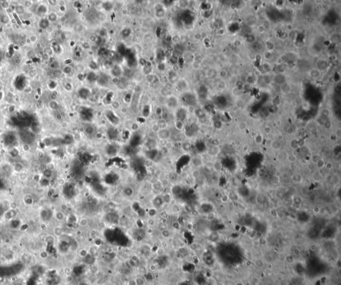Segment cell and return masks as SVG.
Masks as SVG:
<instances>
[{
  "mask_svg": "<svg viewBox=\"0 0 341 285\" xmlns=\"http://www.w3.org/2000/svg\"><path fill=\"white\" fill-rule=\"evenodd\" d=\"M181 101L185 105H187L189 107L193 106L194 101H195V98L194 96L190 93H184L183 95L181 96L180 98Z\"/></svg>",
  "mask_w": 341,
  "mask_h": 285,
  "instance_id": "1",
  "label": "cell"
},
{
  "mask_svg": "<svg viewBox=\"0 0 341 285\" xmlns=\"http://www.w3.org/2000/svg\"><path fill=\"white\" fill-rule=\"evenodd\" d=\"M179 99H178L175 96H174V95L169 96V97L167 98V99L166 100V105H167V108L169 109L170 110L177 109L178 108V106H179Z\"/></svg>",
  "mask_w": 341,
  "mask_h": 285,
  "instance_id": "2",
  "label": "cell"
},
{
  "mask_svg": "<svg viewBox=\"0 0 341 285\" xmlns=\"http://www.w3.org/2000/svg\"><path fill=\"white\" fill-rule=\"evenodd\" d=\"M97 82L101 86H105L109 84L110 81V77L108 75L105 73H101L97 76Z\"/></svg>",
  "mask_w": 341,
  "mask_h": 285,
  "instance_id": "3",
  "label": "cell"
},
{
  "mask_svg": "<svg viewBox=\"0 0 341 285\" xmlns=\"http://www.w3.org/2000/svg\"><path fill=\"white\" fill-rule=\"evenodd\" d=\"M158 137L161 140H168L171 136V132L168 128H162L157 133Z\"/></svg>",
  "mask_w": 341,
  "mask_h": 285,
  "instance_id": "4",
  "label": "cell"
},
{
  "mask_svg": "<svg viewBox=\"0 0 341 285\" xmlns=\"http://www.w3.org/2000/svg\"><path fill=\"white\" fill-rule=\"evenodd\" d=\"M175 117L176 120L183 122L185 120V119H186V117H187V111H186V109L182 108V107H180V108L178 107L175 111Z\"/></svg>",
  "mask_w": 341,
  "mask_h": 285,
  "instance_id": "5",
  "label": "cell"
},
{
  "mask_svg": "<svg viewBox=\"0 0 341 285\" xmlns=\"http://www.w3.org/2000/svg\"><path fill=\"white\" fill-rule=\"evenodd\" d=\"M106 117L108 119V120H109V121H110L112 124L113 125L118 124V123H119V118H118V117L113 113V111H107L106 113Z\"/></svg>",
  "mask_w": 341,
  "mask_h": 285,
  "instance_id": "6",
  "label": "cell"
},
{
  "mask_svg": "<svg viewBox=\"0 0 341 285\" xmlns=\"http://www.w3.org/2000/svg\"><path fill=\"white\" fill-rule=\"evenodd\" d=\"M123 73V69L119 65H115L111 69V74L115 77H121Z\"/></svg>",
  "mask_w": 341,
  "mask_h": 285,
  "instance_id": "7",
  "label": "cell"
},
{
  "mask_svg": "<svg viewBox=\"0 0 341 285\" xmlns=\"http://www.w3.org/2000/svg\"><path fill=\"white\" fill-rule=\"evenodd\" d=\"M78 93H79V97H81L83 99H87L89 97H90L91 95V92L89 91L88 88H86V87H82V88H81L78 91Z\"/></svg>",
  "mask_w": 341,
  "mask_h": 285,
  "instance_id": "8",
  "label": "cell"
},
{
  "mask_svg": "<svg viewBox=\"0 0 341 285\" xmlns=\"http://www.w3.org/2000/svg\"><path fill=\"white\" fill-rule=\"evenodd\" d=\"M84 131H85V134L87 136L92 137V136H93L95 135V132H96V129H95V127L93 125H87L85 126V129H84Z\"/></svg>",
  "mask_w": 341,
  "mask_h": 285,
  "instance_id": "9",
  "label": "cell"
},
{
  "mask_svg": "<svg viewBox=\"0 0 341 285\" xmlns=\"http://www.w3.org/2000/svg\"><path fill=\"white\" fill-rule=\"evenodd\" d=\"M309 75L312 79H319L320 77V75H321V71H319V69H317V68L312 69L309 72Z\"/></svg>",
  "mask_w": 341,
  "mask_h": 285,
  "instance_id": "10",
  "label": "cell"
},
{
  "mask_svg": "<svg viewBox=\"0 0 341 285\" xmlns=\"http://www.w3.org/2000/svg\"><path fill=\"white\" fill-rule=\"evenodd\" d=\"M270 148L272 149L275 151H279V150L281 149L283 145H282L281 142L280 141L273 140L270 142Z\"/></svg>",
  "mask_w": 341,
  "mask_h": 285,
  "instance_id": "11",
  "label": "cell"
},
{
  "mask_svg": "<svg viewBox=\"0 0 341 285\" xmlns=\"http://www.w3.org/2000/svg\"><path fill=\"white\" fill-rule=\"evenodd\" d=\"M317 69H318L319 71H324V70H325V69L328 67V62L324 59L319 60L318 62H317Z\"/></svg>",
  "mask_w": 341,
  "mask_h": 285,
  "instance_id": "12",
  "label": "cell"
},
{
  "mask_svg": "<svg viewBox=\"0 0 341 285\" xmlns=\"http://www.w3.org/2000/svg\"><path fill=\"white\" fill-rule=\"evenodd\" d=\"M128 85H129V82H128V80H127V78H120L119 82L117 83L118 87L119 89H125L128 86Z\"/></svg>",
  "mask_w": 341,
  "mask_h": 285,
  "instance_id": "13",
  "label": "cell"
},
{
  "mask_svg": "<svg viewBox=\"0 0 341 285\" xmlns=\"http://www.w3.org/2000/svg\"><path fill=\"white\" fill-rule=\"evenodd\" d=\"M165 14V11L161 5H159V7L155 9V16L157 18H163Z\"/></svg>",
  "mask_w": 341,
  "mask_h": 285,
  "instance_id": "14",
  "label": "cell"
},
{
  "mask_svg": "<svg viewBox=\"0 0 341 285\" xmlns=\"http://www.w3.org/2000/svg\"><path fill=\"white\" fill-rule=\"evenodd\" d=\"M275 81L277 83V84L283 85L286 83V77L283 74L279 73L275 77Z\"/></svg>",
  "mask_w": 341,
  "mask_h": 285,
  "instance_id": "15",
  "label": "cell"
},
{
  "mask_svg": "<svg viewBox=\"0 0 341 285\" xmlns=\"http://www.w3.org/2000/svg\"><path fill=\"white\" fill-rule=\"evenodd\" d=\"M133 189L131 187H125L123 189V194L127 197H131L133 195Z\"/></svg>",
  "mask_w": 341,
  "mask_h": 285,
  "instance_id": "16",
  "label": "cell"
},
{
  "mask_svg": "<svg viewBox=\"0 0 341 285\" xmlns=\"http://www.w3.org/2000/svg\"><path fill=\"white\" fill-rule=\"evenodd\" d=\"M161 237L163 238H165V239H169V238H170L171 237V232H170V230L168 229H163L162 230H161Z\"/></svg>",
  "mask_w": 341,
  "mask_h": 285,
  "instance_id": "17",
  "label": "cell"
},
{
  "mask_svg": "<svg viewBox=\"0 0 341 285\" xmlns=\"http://www.w3.org/2000/svg\"><path fill=\"white\" fill-rule=\"evenodd\" d=\"M162 200L165 204H169L172 201V197L170 193H165L162 196Z\"/></svg>",
  "mask_w": 341,
  "mask_h": 285,
  "instance_id": "18",
  "label": "cell"
},
{
  "mask_svg": "<svg viewBox=\"0 0 341 285\" xmlns=\"http://www.w3.org/2000/svg\"><path fill=\"white\" fill-rule=\"evenodd\" d=\"M49 20L47 19H42L39 21V27L43 29H47L49 27Z\"/></svg>",
  "mask_w": 341,
  "mask_h": 285,
  "instance_id": "19",
  "label": "cell"
},
{
  "mask_svg": "<svg viewBox=\"0 0 341 285\" xmlns=\"http://www.w3.org/2000/svg\"><path fill=\"white\" fill-rule=\"evenodd\" d=\"M291 87H290V85L288 83H285L281 85L280 90H281V92L283 93L288 94L290 92V91H291Z\"/></svg>",
  "mask_w": 341,
  "mask_h": 285,
  "instance_id": "20",
  "label": "cell"
},
{
  "mask_svg": "<svg viewBox=\"0 0 341 285\" xmlns=\"http://www.w3.org/2000/svg\"><path fill=\"white\" fill-rule=\"evenodd\" d=\"M87 80L89 83H93L96 81L97 80V75L95 74L94 72L89 73L87 75Z\"/></svg>",
  "mask_w": 341,
  "mask_h": 285,
  "instance_id": "21",
  "label": "cell"
},
{
  "mask_svg": "<svg viewBox=\"0 0 341 285\" xmlns=\"http://www.w3.org/2000/svg\"><path fill=\"white\" fill-rule=\"evenodd\" d=\"M79 224L81 227H87L89 224V221L86 217H83L79 220Z\"/></svg>",
  "mask_w": 341,
  "mask_h": 285,
  "instance_id": "22",
  "label": "cell"
},
{
  "mask_svg": "<svg viewBox=\"0 0 341 285\" xmlns=\"http://www.w3.org/2000/svg\"><path fill=\"white\" fill-rule=\"evenodd\" d=\"M175 128L177 130L181 131L185 128V125H184L183 121L176 120L175 122Z\"/></svg>",
  "mask_w": 341,
  "mask_h": 285,
  "instance_id": "23",
  "label": "cell"
},
{
  "mask_svg": "<svg viewBox=\"0 0 341 285\" xmlns=\"http://www.w3.org/2000/svg\"><path fill=\"white\" fill-rule=\"evenodd\" d=\"M262 141H263V137L260 134H258L257 135L255 136L254 137V143L256 144H257V145H261L262 144Z\"/></svg>",
  "mask_w": 341,
  "mask_h": 285,
  "instance_id": "24",
  "label": "cell"
},
{
  "mask_svg": "<svg viewBox=\"0 0 341 285\" xmlns=\"http://www.w3.org/2000/svg\"><path fill=\"white\" fill-rule=\"evenodd\" d=\"M254 264L259 269H262L265 266V262L261 259H257L254 262Z\"/></svg>",
  "mask_w": 341,
  "mask_h": 285,
  "instance_id": "25",
  "label": "cell"
},
{
  "mask_svg": "<svg viewBox=\"0 0 341 285\" xmlns=\"http://www.w3.org/2000/svg\"><path fill=\"white\" fill-rule=\"evenodd\" d=\"M161 129V126H160V125L158 123H155L153 124V125L151 126V130L154 133H157Z\"/></svg>",
  "mask_w": 341,
  "mask_h": 285,
  "instance_id": "26",
  "label": "cell"
},
{
  "mask_svg": "<svg viewBox=\"0 0 341 285\" xmlns=\"http://www.w3.org/2000/svg\"><path fill=\"white\" fill-rule=\"evenodd\" d=\"M165 254V249L163 247H159L156 251V255L159 256H163Z\"/></svg>",
  "mask_w": 341,
  "mask_h": 285,
  "instance_id": "27",
  "label": "cell"
},
{
  "mask_svg": "<svg viewBox=\"0 0 341 285\" xmlns=\"http://www.w3.org/2000/svg\"><path fill=\"white\" fill-rule=\"evenodd\" d=\"M272 51H267L264 53V57L265 59L267 60H270V59L272 58Z\"/></svg>",
  "mask_w": 341,
  "mask_h": 285,
  "instance_id": "28",
  "label": "cell"
},
{
  "mask_svg": "<svg viewBox=\"0 0 341 285\" xmlns=\"http://www.w3.org/2000/svg\"><path fill=\"white\" fill-rule=\"evenodd\" d=\"M0 21L3 23H7L9 22V18L6 15H2L0 17Z\"/></svg>",
  "mask_w": 341,
  "mask_h": 285,
  "instance_id": "29",
  "label": "cell"
},
{
  "mask_svg": "<svg viewBox=\"0 0 341 285\" xmlns=\"http://www.w3.org/2000/svg\"><path fill=\"white\" fill-rule=\"evenodd\" d=\"M15 12L18 14H21L24 12V8L21 5H18L15 7Z\"/></svg>",
  "mask_w": 341,
  "mask_h": 285,
  "instance_id": "30",
  "label": "cell"
},
{
  "mask_svg": "<svg viewBox=\"0 0 341 285\" xmlns=\"http://www.w3.org/2000/svg\"><path fill=\"white\" fill-rule=\"evenodd\" d=\"M147 223L148 224L149 226L150 227H154L156 224V222L155 221V219H153V218H149L147 220Z\"/></svg>",
  "mask_w": 341,
  "mask_h": 285,
  "instance_id": "31",
  "label": "cell"
},
{
  "mask_svg": "<svg viewBox=\"0 0 341 285\" xmlns=\"http://www.w3.org/2000/svg\"><path fill=\"white\" fill-rule=\"evenodd\" d=\"M263 69L265 70L267 72H269L271 70V65H270V63H268V62H265V63H263Z\"/></svg>",
  "mask_w": 341,
  "mask_h": 285,
  "instance_id": "32",
  "label": "cell"
},
{
  "mask_svg": "<svg viewBox=\"0 0 341 285\" xmlns=\"http://www.w3.org/2000/svg\"><path fill=\"white\" fill-rule=\"evenodd\" d=\"M131 33V29H129V28H126V29H124L122 31V35L123 37H128V36L130 35Z\"/></svg>",
  "mask_w": 341,
  "mask_h": 285,
  "instance_id": "33",
  "label": "cell"
},
{
  "mask_svg": "<svg viewBox=\"0 0 341 285\" xmlns=\"http://www.w3.org/2000/svg\"><path fill=\"white\" fill-rule=\"evenodd\" d=\"M317 165L318 167L321 169V168H323L325 166V163L322 159H319L317 161Z\"/></svg>",
  "mask_w": 341,
  "mask_h": 285,
  "instance_id": "34",
  "label": "cell"
},
{
  "mask_svg": "<svg viewBox=\"0 0 341 285\" xmlns=\"http://www.w3.org/2000/svg\"><path fill=\"white\" fill-rule=\"evenodd\" d=\"M48 19H49L48 20H49V21H55L57 20V15H55V13H50V14L49 15Z\"/></svg>",
  "mask_w": 341,
  "mask_h": 285,
  "instance_id": "35",
  "label": "cell"
},
{
  "mask_svg": "<svg viewBox=\"0 0 341 285\" xmlns=\"http://www.w3.org/2000/svg\"><path fill=\"white\" fill-rule=\"evenodd\" d=\"M37 11H38L39 13H41V14L43 13V14H44V13H45V12H46L47 10H46V7H45L44 5H40V6L39 7Z\"/></svg>",
  "mask_w": 341,
  "mask_h": 285,
  "instance_id": "36",
  "label": "cell"
},
{
  "mask_svg": "<svg viewBox=\"0 0 341 285\" xmlns=\"http://www.w3.org/2000/svg\"><path fill=\"white\" fill-rule=\"evenodd\" d=\"M227 75H228V73H227V71H225V70H221L219 73V75L220 78L226 77L227 76Z\"/></svg>",
  "mask_w": 341,
  "mask_h": 285,
  "instance_id": "37",
  "label": "cell"
},
{
  "mask_svg": "<svg viewBox=\"0 0 341 285\" xmlns=\"http://www.w3.org/2000/svg\"><path fill=\"white\" fill-rule=\"evenodd\" d=\"M266 30V28L265 26L263 25H260L257 27V31H259V33H264Z\"/></svg>",
  "mask_w": 341,
  "mask_h": 285,
  "instance_id": "38",
  "label": "cell"
},
{
  "mask_svg": "<svg viewBox=\"0 0 341 285\" xmlns=\"http://www.w3.org/2000/svg\"><path fill=\"white\" fill-rule=\"evenodd\" d=\"M287 159H288V161H289L290 162L293 163V162H295V161H296V157L293 155H288V157H287Z\"/></svg>",
  "mask_w": 341,
  "mask_h": 285,
  "instance_id": "39",
  "label": "cell"
},
{
  "mask_svg": "<svg viewBox=\"0 0 341 285\" xmlns=\"http://www.w3.org/2000/svg\"><path fill=\"white\" fill-rule=\"evenodd\" d=\"M225 87H226V83L225 81H220V82L219 83V84H218V87H219V89H223L225 88Z\"/></svg>",
  "mask_w": 341,
  "mask_h": 285,
  "instance_id": "40",
  "label": "cell"
},
{
  "mask_svg": "<svg viewBox=\"0 0 341 285\" xmlns=\"http://www.w3.org/2000/svg\"><path fill=\"white\" fill-rule=\"evenodd\" d=\"M163 109L162 108H161L159 107H158L157 108H156V109H155V114H156L157 116H161V114H162L163 113Z\"/></svg>",
  "mask_w": 341,
  "mask_h": 285,
  "instance_id": "41",
  "label": "cell"
},
{
  "mask_svg": "<svg viewBox=\"0 0 341 285\" xmlns=\"http://www.w3.org/2000/svg\"><path fill=\"white\" fill-rule=\"evenodd\" d=\"M238 127L241 130H244L245 129H246V124L245 122H241L238 124Z\"/></svg>",
  "mask_w": 341,
  "mask_h": 285,
  "instance_id": "42",
  "label": "cell"
},
{
  "mask_svg": "<svg viewBox=\"0 0 341 285\" xmlns=\"http://www.w3.org/2000/svg\"><path fill=\"white\" fill-rule=\"evenodd\" d=\"M322 114L323 116L328 117L329 116V115H330V111H329V110L328 109H323V111H322Z\"/></svg>",
  "mask_w": 341,
  "mask_h": 285,
  "instance_id": "43",
  "label": "cell"
},
{
  "mask_svg": "<svg viewBox=\"0 0 341 285\" xmlns=\"http://www.w3.org/2000/svg\"><path fill=\"white\" fill-rule=\"evenodd\" d=\"M249 145H248V144H245V145H243V153H246V152L249 151Z\"/></svg>",
  "mask_w": 341,
  "mask_h": 285,
  "instance_id": "44",
  "label": "cell"
},
{
  "mask_svg": "<svg viewBox=\"0 0 341 285\" xmlns=\"http://www.w3.org/2000/svg\"><path fill=\"white\" fill-rule=\"evenodd\" d=\"M58 66H59V65H58V63H57V61H53V62L51 63V65H50V67H51V68H52V69H56V68L58 67Z\"/></svg>",
  "mask_w": 341,
  "mask_h": 285,
  "instance_id": "45",
  "label": "cell"
},
{
  "mask_svg": "<svg viewBox=\"0 0 341 285\" xmlns=\"http://www.w3.org/2000/svg\"><path fill=\"white\" fill-rule=\"evenodd\" d=\"M127 285H137V280L135 279V280H129L127 282Z\"/></svg>",
  "mask_w": 341,
  "mask_h": 285,
  "instance_id": "46",
  "label": "cell"
},
{
  "mask_svg": "<svg viewBox=\"0 0 341 285\" xmlns=\"http://www.w3.org/2000/svg\"><path fill=\"white\" fill-rule=\"evenodd\" d=\"M57 215L58 220H63V218H64V214H63L62 212H58Z\"/></svg>",
  "mask_w": 341,
  "mask_h": 285,
  "instance_id": "47",
  "label": "cell"
},
{
  "mask_svg": "<svg viewBox=\"0 0 341 285\" xmlns=\"http://www.w3.org/2000/svg\"><path fill=\"white\" fill-rule=\"evenodd\" d=\"M63 71H64L65 73H67V74H68V73H71V67H69V66L65 67L63 69Z\"/></svg>",
  "mask_w": 341,
  "mask_h": 285,
  "instance_id": "48",
  "label": "cell"
},
{
  "mask_svg": "<svg viewBox=\"0 0 341 285\" xmlns=\"http://www.w3.org/2000/svg\"><path fill=\"white\" fill-rule=\"evenodd\" d=\"M270 131H271V128H270V127H269V126L265 127V128L264 129L265 133L267 134V135H269V134L270 133Z\"/></svg>",
  "mask_w": 341,
  "mask_h": 285,
  "instance_id": "49",
  "label": "cell"
},
{
  "mask_svg": "<svg viewBox=\"0 0 341 285\" xmlns=\"http://www.w3.org/2000/svg\"><path fill=\"white\" fill-rule=\"evenodd\" d=\"M50 106H51V107H52V109H55L57 108L58 105H57V103L55 101H52V103H50Z\"/></svg>",
  "mask_w": 341,
  "mask_h": 285,
  "instance_id": "50",
  "label": "cell"
},
{
  "mask_svg": "<svg viewBox=\"0 0 341 285\" xmlns=\"http://www.w3.org/2000/svg\"><path fill=\"white\" fill-rule=\"evenodd\" d=\"M13 16H14V18L15 19V20L17 21V22H18V24H19V25H22V23H21V22L20 21V20H19V18H18V15H17L16 13H13Z\"/></svg>",
  "mask_w": 341,
  "mask_h": 285,
  "instance_id": "51",
  "label": "cell"
},
{
  "mask_svg": "<svg viewBox=\"0 0 341 285\" xmlns=\"http://www.w3.org/2000/svg\"><path fill=\"white\" fill-rule=\"evenodd\" d=\"M192 175H193V177H195V178H197V177H198L199 176V172L197 170H195V171H193V172H192Z\"/></svg>",
  "mask_w": 341,
  "mask_h": 285,
  "instance_id": "52",
  "label": "cell"
},
{
  "mask_svg": "<svg viewBox=\"0 0 341 285\" xmlns=\"http://www.w3.org/2000/svg\"><path fill=\"white\" fill-rule=\"evenodd\" d=\"M275 26H276V28H282L283 25H282L281 23L279 22V23H276Z\"/></svg>",
  "mask_w": 341,
  "mask_h": 285,
  "instance_id": "53",
  "label": "cell"
},
{
  "mask_svg": "<svg viewBox=\"0 0 341 285\" xmlns=\"http://www.w3.org/2000/svg\"><path fill=\"white\" fill-rule=\"evenodd\" d=\"M61 209L63 210V211H65V210L67 209V206L66 205H63V206H61Z\"/></svg>",
  "mask_w": 341,
  "mask_h": 285,
  "instance_id": "54",
  "label": "cell"
},
{
  "mask_svg": "<svg viewBox=\"0 0 341 285\" xmlns=\"http://www.w3.org/2000/svg\"><path fill=\"white\" fill-rule=\"evenodd\" d=\"M49 3H52V4H51V5H55V4H56V2H55V1H49Z\"/></svg>",
  "mask_w": 341,
  "mask_h": 285,
  "instance_id": "55",
  "label": "cell"
}]
</instances>
